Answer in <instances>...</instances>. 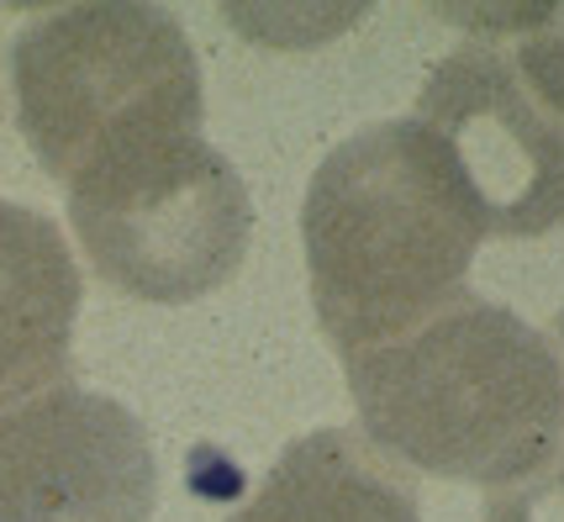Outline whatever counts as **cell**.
<instances>
[{"mask_svg":"<svg viewBox=\"0 0 564 522\" xmlns=\"http://www.w3.org/2000/svg\"><path fill=\"white\" fill-rule=\"evenodd\" d=\"M301 243L322 333L354 359L469 291L486 232L448 149L401 117L359 127L317 164Z\"/></svg>","mask_w":564,"mask_h":522,"instance_id":"6da1fadb","label":"cell"},{"mask_svg":"<svg viewBox=\"0 0 564 522\" xmlns=\"http://www.w3.org/2000/svg\"><path fill=\"white\" fill-rule=\"evenodd\" d=\"M359 433L401 470L512 486L560 454L564 374L539 327L459 291L391 344L344 359Z\"/></svg>","mask_w":564,"mask_h":522,"instance_id":"7a4b0ae2","label":"cell"},{"mask_svg":"<svg viewBox=\"0 0 564 522\" xmlns=\"http://www.w3.org/2000/svg\"><path fill=\"white\" fill-rule=\"evenodd\" d=\"M11 90L26 149L58 185L206 117L185 26L148 0H85L26 22L11 43Z\"/></svg>","mask_w":564,"mask_h":522,"instance_id":"3957f363","label":"cell"},{"mask_svg":"<svg viewBox=\"0 0 564 522\" xmlns=\"http://www.w3.org/2000/svg\"><path fill=\"white\" fill-rule=\"evenodd\" d=\"M69 222L106 285L153 306H185L238 274L253 206L227 153L200 132H164L74 174Z\"/></svg>","mask_w":564,"mask_h":522,"instance_id":"277c9868","label":"cell"},{"mask_svg":"<svg viewBox=\"0 0 564 522\" xmlns=\"http://www.w3.org/2000/svg\"><path fill=\"white\" fill-rule=\"evenodd\" d=\"M412 122L448 149L486 238H543L564 222V122L528 96L507 48L459 43L438 58Z\"/></svg>","mask_w":564,"mask_h":522,"instance_id":"5b68a950","label":"cell"},{"mask_svg":"<svg viewBox=\"0 0 564 522\" xmlns=\"http://www.w3.org/2000/svg\"><path fill=\"white\" fill-rule=\"evenodd\" d=\"M159 465L148 427L79 380L0 406V522H148Z\"/></svg>","mask_w":564,"mask_h":522,"instance_id":"8992f818","label":"cell"},{"mask_svg":"<svg viewBox=\"0 0 564 522\" xmlns=\"http://www.w3.org/2000/svg\"><path fill=\"white\" fill-rule=\"evenodd\" d=\"M79 264L53 217L0 196V406L74 380Z\"/></svg>","mask_w":564,"mask_h":522,"instance_id":"52a82bcc","label":"cell"},{"mask_svg":"<svg viewBox=\"0 0 564 522\" xmlns=\"http://www.w3.org/2000/svg\"><path fill=\"white\" fill-rule=\"evenodd\" d=\"M227 522H422V497L412 470L359 427H317L274 459Z\"/></svg>","mask_w":564,"mask_h":522,"instance_id":"ba28073f","label":"cell"},{"mask_svg":"<svg viewBox=\"0 0 564 522\" xmlns=\"http://www.w3.org/2000/svg\"><path fill=\"white\" fill-rule=\"evenodd\" d=\"M517 22L528 26L517 37V79L528 85V96L539 100L549 117L564 122V6H539V11H517Z\"/></svg>","mask_w":564,"mask_h":522,"instance_id":"9c48e42d","label":"cell"},{"mask_svg":"<svg viewBox=\"0 0 564 522\" xmlns=\"http://www.w3.org/2000/svg\"><path fill=\"white\" fill-rule=\"evenodd\" d=\"M486 522H564V448L533 475L486 491Z\"/></svg>","mask_w":564,"mask_h":522,"instance_id":"30bf717a","label":"cell"},{"mask_svg":"<svg viewBox=\"0 0 564 522\" xmlns=\"http://www.w3.org/2000/svg\"><path fill=\"white\" fill-rule=\"evenodd\" d=\"M554 354H560V374H564V306H560V317H554Z\"/></svg>","mask_w":564,"mask_h":522,"instance_id":"8fae6325","label":"cell"}]
</instances>
